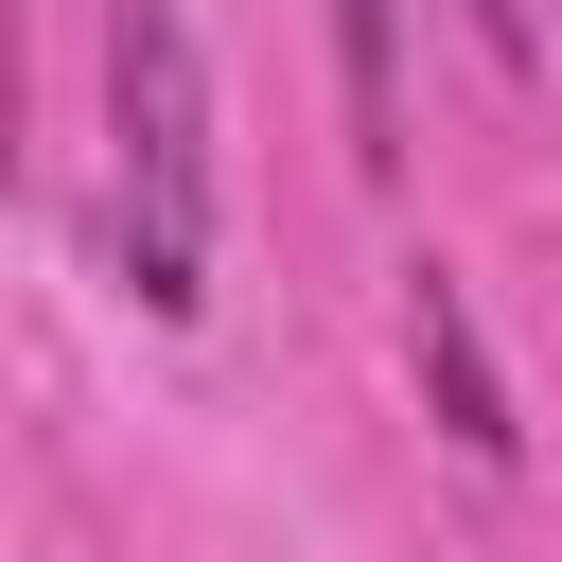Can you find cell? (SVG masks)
Listing matches in <instances>:
<instances>
[{"label": "cell", "mask_w": 562, "mask_h": 562, "mask_svg": "<svg viewBox=\"0 0 562 562\" xmlns=\"http://www.w3.org/2000/svg\"><path fill=\"white\" fill-rule=\"evenodd\" d=\"M105 140H123V281L140 316L211 299V70L176 0H105Z\"/></svg>", "instance_id": "obj_1"}, {"label": "cell", "mask_w": 562, "mask_h": 562, "mask_svg": "<svg viewBox=\"0 0 562 562\" xmlns=\"http://www.w3.org/2000/svg\"><path fill=\"white\" fill-rule=\"evenodd\" d=\"M404 351H422V386H439L457 457H492V474H509V457H527V422H509V386H492V351H474V299H457L439 263L404 281Z\"/></svg>", "instance_id": "obj_2"}, {"label": "cell", "mask_w": 562, "mask_h": 562, "mask_svg": "<svg viewBox=\"0 0 562 562\" xmlns=\"http://www.w3.org/2000/svg\"><path fill=\"white\" fill-rule=\"evenodd\" d=\"M334 88H351V158H404V0H334Z\"/></svg>", "instance_id": "obj_3"}, {"label": "cell", "mask_w": 562, "mask_h": 562, "mask_svg": "<svg viewBox=\"0 0 562 562\" xmlns=\"http://www.w3.org/2000/svg\"><path fill=\"white\" fill-rule=\"evenodd\" d=\"M474 35H492V53L527 70V53H544V0H474Z\"/></svg>", "instance_id": "obj_4"}]
</instances>
